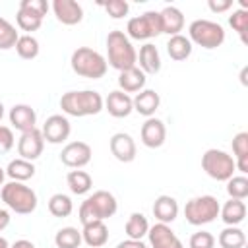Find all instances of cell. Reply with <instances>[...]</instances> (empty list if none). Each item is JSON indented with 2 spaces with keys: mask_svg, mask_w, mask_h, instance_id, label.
<instances>
[{
  "mask_svg": "<svg viewBox=\"0 0 248 248\" xmlns=\"http://www.w3.org/2000/svg\"><path fill=\"white\" fill-rule=\"evenodd\" d=\"M105 99L99 91L93 89H81V91H68L60 97V108L64 114L70 116H93L103 110Z\"/></svg>",
  "mask_w": 248,
  "mask_h": 248,
  "instance_id": "6da1fadb",
  "label": "cell"
},
{
  "mask_svg": "<svg viewBox=\"0 0 248 248\" xmlns=\"http://www.w3.org/2000/svg\"><path fill=\"white\" fill-rule=\"evenodd\" d=\"M107 64L122 72L138 66V52L124 31L114 29L107 35Z\"/></svg>",
  "mask_w": 248,
  "mask_h": 248,
  "instance_id": "7a4b0ae2",
  "label": "cell"
},
{
  "mask_svg": "<svg viewBox=\"0 0 248 248\" xmlns=\"http://www.w3.org/2000/svg\"><path fill=\"white\" fill-rule=\"evenodd\" d=\"M118 209L116 198L107 190H97L91 196H87L79 205V221L81 225L93 223V221H105L112 217Z\"/></svg>",
  "mask_w": 248,
  "mask_h": 248,
  "instance_id": "3957f363",
  "label": "cell"
},
{
  "mask_svg": "<svg viewBox=\"0 0 248 248\" xmlns=\"http://www.w3.org/2000/svg\"><path fill=\"white\" fill-rule=\"evenodd\" d=\"M70 66H72V70H74L78 76L89 78V79H99V78H103V76L107 74V68H108L107 58H105L101 52H97V50H93V48H89V46H79V48H76V50L72 52Z\"/></svg>",
  "mask_w": 248,
  "mask_h": 248,
  "instance_id": "277c9868",
  "label": "cell"
},
{
  "mask_svg": "<svg viewBox=\"0 0 248 248\" xmlns=\"http://www.w3.org/2000/svg\"><path fill=\"white\" fill-rule=\"evenodd\" d=\"M0 196H2V202L19 215H29L37 209V194L33 188L25 186L23 182L10 180L8 184L2 186Z\"/></svg>",
  "mask_w": 248,
  "mask_h": 248,
  "instance_id": "5b68a950",
  "label": "cell"
},
{
  "mask_svg": "<svg viewBox=\"0 0 248 248\" xmlns=\"http://www.w3.org/2000/svg\"><path fill=\"white\" fill-rule=\"evenodd\" d=\"M188 39L192 45L211 50L225 43V29L221 23L211 19H194L188 25Z\"/></svg>",
  "mask_w": 248,
  "mask_h": 248,
  "instance_id": "8992f818",
  "label": "cell"
},
{
  "mask_svg": "<svg viewBox=\"0 0 248 248\" xmlns=\"http://www.w3.org/2000/svg\"><path fill=\"white\" fill-rule=\"evenodd\" d=\"M219 209L221 203L217 202L215 196H196L192 200L186 202L184 205V217L190 225L200 227V225H207L211 221H215L219 217Z\"/></svg>",
  "mask_w": 248,
  "mask_h": 248,
  "instance_id": "52a82bcc",
  "label": "cell"
},
{
  "mask_svg": "<svg viewBox=\"0 0 248 248\" xmlns=\"http://www.w3.org/2000/svg\"><path fill=\"white\" fill-rule=\"evenodd\" d=\"M202 169L207 176H211L217 182H227L231 176H234V159L223 149H207L202 155Z\"/></svg>",
  "mask_w": 248,
  "mask_h": 248,
  "instance_id": "ba28073f",
  "label": "cell"
},
{
  "mask_svg": "<svg viewBox=\"0 0 248 248\" xmlns=\"http://www.w3.org/2000/svg\"><path fill=\"white\" fill-rule=\"evenodd\" d=\"M161 16L159 12H143L141 16L130 17L128 25H126V37L128 39H136V41H147L151 37L161 35Z\"/></svg>",
  "mask_w": 248,
  "mask_h": 248,
  "instance_id": "9c48e42d",
  "label": "cell"
},
{
  "mask_svg": "<svg viewBox=\"0 0 248 248\" xmlns=\"http://www.w3.org/2000/svg\"><path fill=\"white\" fill-rule=\"evenodd\" d=\"M70 132H72V126H70V120L64 116V114H50L43 128H41V134L45 138V141L48 143H64L68 138H70Z\"/></svg>",
  "mask_w": 248,
  "mask_h": 248,
  "instance_id": "30bf717a",
  "label": "cell"
},
{
  "mask_svg": "<svg viewBox=\"0 0 248 248\" xmlns=\"http://www.w3.org/2000/svg\"><path fill=\"white\" fill-rule=\"evenodd\" d=\"M91 145L85 141H70L60 151V161L70 169H83L91 161Z\"/></svg>",
  "mask_w": 248,
  "mask_h": 248,
  "instance_id": "8fae6325",
  "label": "cell"
},
{
  "mask_svg": "<svg viewBox=\"0 0 248 248\" xmlns=\"http://www.w3.org/2000/svg\"><path fill=\"white\" fill-rule=\"evenodd\" d=\"M43 149H45V138H43V134H41L39 128H33L29 132H23L19 136V140H17V153L25 161H31L33 163L35 159L41 157Z\"/></svg>",
  "mask_w": 248,
  "mask_h": 248,
  "instance_id": "7c38bea8",
  "label": "cell"
},
{
  "mask_svg": "<svg viewBox=\"0 0 248 248\" xmlns=\"http://www.w3.org/2000/svg\"><path fill=\"white\" fill-rule=\"evenodd\" d=\"M140 138H141V143L149 149H157L165 143L167 140V128H165V122L151 116L147 118L143 124H141V130H140Z\"/></svg>",
  "mask_w": 248,
  "mask_h": 248,
  "instance_id": "4fadbf2b",
  "label": "cell"
},
{
  "mask_svg": "<svg viewBox=\"0 0 248 248\" xmlns=\"http://www.w3.org/2000/svg\"><path fill=\"white\" fill-rule=\"evenodd\" d=\"M147 238H149L151 248H184L182 240L165 223H155L153 227H149Z\"/></svg>",
  "mask_w": 248,
  "mask_h": 248,
  "instance_id": "5bb4252c",
  "label": "cell"
},
{
  "mask_svg": "<svg viewBox=\"0 0 248 248\" xmlns=\"http://www.w3.org/2000/svg\"><path fill=\"white\" fill-rule=\"evenodd\" d=\"M108 147H110V153L114 155V159L120 163H132L136 159V153H138L134 138L126 132H116L110 138Z\"/></svg>",
  "mask_w": 248,
  "mask_h": 248,
  "instance_id": "9a60e30c",
  "label": "cell"
},
{
  "mask_svg": "<svg viewBox=\"0 0 248 248\" xmlns=\"http://www.w3.org/2000/svg\"><path fill=\"white\" fill-rule=\"evenodd\" d=\"M103 108H105L110 116H114V118H126V116L134 110L132 97H130L128 93L120 91V89H114V91H110V93L107 95Z\"/></svg>",
  "mask_w": 248,
  "mask_h": 248,
  "instance_id": "2e32d148",
  "label": "cell"
},
{
  "mask_svg": "<svg viewBox=\"0 0 248 248\" xmlns=\"http://www.w3.org/2000/svg\"><path fill=\"white\" fill-rule=\"evenodd\" d=\"M52 12L56 19L64 25H78L83 19V8L76 0H54Z\"/></svg>",
  "mask_w": 248,
  "mask_h": 248,
  "instance_id": "e0dca14e",
  "label": "cell"
},
{
  "mask_svg": "<svg viewBox=\"0 0 248 248\" xmlns=\"http://www.w3.org/2000/svg\"><path fill=\"white\" fill-rule=\"evenodd\" d=\"M8 118H10V124L16 130H19L21 134L37 128V112H35V108L29 107V105H23V103L21 105H14L10 108Z\"/></svg>",
  "mask_w": 248,
  "mask_h": 248,
  "instance_id": "ac0fdd59",
  "label": "cell"
},
{
  "mask_svg": "<svg viewBox=\"0 0 248 248\" xmlns=\"http://www.w3.org/2000/svg\"><path fill=\"white\" fill-rule=\"evenodd\" d=\"M132 105H134V110L136 112H140L145 118H151L155 114V110L159 108V105H161V97L153 89H141L132 99Z\"/></svg>",
  "mask_w": 248,
  "mask_h": 248,
  "instance_id": "d6986e66",
  "label": "cell"
},
{
  "mask_svg": "<svg viewBox=\"0 0 248 248\" xmlns=\"http://www.w3.org/2000/svg\"><path fill=\"white\" fill-rule=\"evenodd\" d=\"M145 81L147 78L138 66L118 72V87L124 93H140L145 87Z\"/></svg>",
  "mask_w": 248,
  "mask_h": 248,
  "instance_id": "ffe728a7",
  "label": "cell"
},
{
  "mask_svg": "<svg viewBox=\"0 0 248 248\" xmlns=\"http://www.w3.org/2000/svg\"><path fill=\"white\" fill-rule=\"evenodd\" d=\"M153 215H155V219L159 223H165V225L172 223L178 217V202L172 196H167V194L155 198V202H153Z\"/></svg>",
  "mask_w": 248,
  "mask_h": 248,
  "instance_id": "44dd1931",
  "label": "cell"
},
{
  "mask_svg": "<svg viewBox=\"0 0 248 248\" xmlns=\"http://www.w3.org/2000/svg\"><path fill=\"white\" fill-rule=\"evenodd\" d=\"M138 68L147 76V74H159L161 70V56L159 50L153 43H145L143 46H140L138 52Z\"/></svg>",
  "mask_w": 248,
  "mask_h": 248,
  "instance_id": "7402d4cb",
  "label": "cell"
},
{
  "mask_svg": "<svg viewBox=\"0 0 248 248\" xmlns=\"http://www.w3.org/2000/svg\"><path fill=\"white\" fill-rule=\"evenodd\" d=\"M219 215H221V219H223V223H225L227 227H238V225L244 221V217H246V203H244L242 200H232V198H229V200L221 205Z\"/></svg>",
  "mask_w": 248,
  "mask_h": 248,
  "instance_id": "603a6c76",
  "label": "cell"
},
{
  "mask_svg": "<svg viewBox=\"0 0 248 248\" xmlns=\"http://www.w3.org/2000/svg\"><path fill=\"white\" fill-rule=\"evenodd\" d=\"M161 16V29L163 33L174 37V35H180V31L184 29V16L182 12L176 8V6H167L159 12Z\"/></svg>",
  "mask_w": 248,
  "mask_h": 248,
  "instance_id": "cb8c5ba5",
  "label": "cell"
},
{
  "mask_svg": "<svg viewBox=\"0 0 248 248\" xmlns=\"http://www.w3.org/2000/svg\"><path fill=\"white\" fill-rule=\"evenodd\" d=\"M81 240H83L87 246H91V248H101V246H105L107 240H108V229H107L105 221H93V223L83 225Z\"/></svg>",
  "mask_w": 248,
  "mask_h": 248,
  "instance_id": "d4e9b609",
  "label": "cell"
},
{
  "mask_svg": "<svg viewBox=\"0 0 248 248\" xmlns=\"http://www.w3.org/2000/svg\"><path fill=\"white\" fill-rule=\"evenodd\" d=\"M232 159H234V167L236 170H240L242 174L248 172V132H238L232 138Z\"/></svg>",
  "mask_w": 248,
  "mask_h": 248,
  "instance_id": "484cf974",
  "label": "cell"
},
{
  "mask_svg": "<svg viewBox=\"0 0 248 248\" xmlns=\"http://www.w3.org/2000/svg\"><path fill=\"white\" fill-rule=\"evenodd\" d=\"M6 176H10L16 182H25V180H29V178L35 176V165L31 161H25V159L17 157V159H14V161L8 163Z\"/></svg>",
  "mask_w": 248,
  "mask_h": 248,
  "instance_id": "4316f807",
  "label": "cell"
},
{
  "mask_svg": "<svg viewBox=\"0 0 248 248\" xmlns=\"http://www.w3.org/2000/svg\"><path fill=\"white\" fill-rule=\"evenodd\" d=\"M192 48H194V46H192L190 39L184 37L182 33L170 37L169 43H167V52H169V56H170L172 60H176V62L186 60V58L192 54Z\"/></svg>",
  "mask_w": 248,
  "mask_h": 248,
  "instance_id": "83f0119b",
  "label": "cell"
},
{
  "mask_svg": "<svg viewBox=\"0 0 248 248\" xmlns=\"http://www.w3.org/2000/svg\"><path fill=\"white\" fill-rule=\"evenodd\" d=\"M66 182H68V188L72 194H78V196H83L91 190L93 186V178L89 172L81 170V169H76V170H70L68 176H66Z\"/></svg>",
  "mask_w": 248,
  "mask_h": 248,
  "instance_id": "f1b7e54d",
  "label": "cell"
},
{
  "mask_svg": "<svg viewBox=\"0 0 248 248\" xmlns=\"http://www.w3.org/2000/svg\"><path fill=\"white\" fill-rule=\"evenodd\" d=\"M124 231H126V236H128V238H132V240H141L143 236H147L149 221H147V217H145L143 213L134 211V213L128 217Z\"/></svg>",
  "mask_w": 248,
  "mask_h": 248,
  "instance_id": "f546056e",
  "label": "cell"
},
{
  "mask_svg": "<svg viewBox=\"0 0 248 248\" xmlns=\"http://www.w3.org/2000/svg\"><path fill=\"white\" fill-rule=\"evenodd\" d=\"M219 246L221 248H244L246 234L240 227H225L219 232Z\"/></svg>",
  "mask_w": 248,
  "mask_h": 248,
  "instance_id": "4dcf8cb0",
  "label": "cell"
},
{
  "mask_svg": "<svg viewBox=\"0 0 248 248\" xmlns=\"http://www.w3.org/2000/svg\"><path fill=\"white\" fill-rule=\"evenodd\" d=\"M81 242V231H78L76 227H62L54 234L56 248H79Z\"/></svg>",
  "mask_w": 248,
  "mask_h": 248,
  "instance_id": "1f68e13d",
  "label": "cell"
},
{
  "mask_svg": "<svg viewBox=\"0 0 248 248\" xmlns=\"http://www.w3.org/2000/svg\"><path fill=\"white\" fill-rule=\"evenodd\" d=\"M48 211H50L54 217L64 219V217L72 215V211H74V202H72V198L66 196V194H52L50 200H48Z\"/></svg>",
  "mask_w": 248,
  "mask_h": 248,
  "instance_id": "d6a6232c",
  "label": "cell"
},
{
  "mask_svg": "<svg viewBox=\"0 0 248 248\" xmlns=\"http://www.w3.org/2000/svg\"><path fill=\"white\" fill-rule=\"evenodd\" d=\"M39 50H41V46H39V41L33 37V35H19V39H17V43H16V52L23 58V60H33V58H37L39 56Z\"/></svg>",
  "mask_w": 248,
  "mask_h": 248,
  "instance_id": "836d02e7",
  "label": "cell"
},
{
  "mask_svg": "<svg viewBox=\"0 0 248 248\" xmlns=\"http://www.w3.org/2000/svg\"><path fill=\"white\" fill-rule=\"evenodd\" d=\"M227 194L232 200H246L248 198V178L244 174H234L227 180Z\"/></svg>",
  "mask_w": 248,
  "mask_h": 248,
  "instance_id": "e575fe53",
  "label": "cell"
},
{
  "mask_svg": "<svg viewBox=\"0 0 248 248\" xmlns=\"http://www.w3.org/2000/svg\"><path fill=\"white\" fill-rule=\"evenodd\" d=\"M17 39H19V35L16 31V27L6 17H0V50L14 48Z\"/></svg>",
  "mask_w": 248,
  "mask_h": 248,
  "instance_id": "d590c367",
  "label": "cell"
},
{
  "mask_svg": "<svg viewBox=\"0 0 248 248\" xmlns=\"http://www.w3.org/2000/svg\"><path fill=\"white\" fill-rule=\"evenodd\" d=\"M16 21H17V27L21 31H27V35H31V31H37L43 25V17H39L27 10H21V8H17Z\"/></svg>",
  "mask_w": 248,
  "mask_h": 248,
  "instance_id": "8d00e7d4",
  "label": "cell"
},
{
  "mask_svg": "<svg viewBox=\"0 0 248 248\" xmlns=\"http://www.w3.org/2000/svg\"><path fill=\"white\" fill-rule=\"evenodd\" d=\"M229 25L240 35V39H242V43H248V39H246V31H248V10H234L232 12V16L229 17Z\"/></svg>",
  "mask_w": 248,
  "mask_h": 248,
  "instance_id": "74e56055",
  "label": "cell"
},
{
  "mask_svg": "<svg viewBox=\"0 0 248 248\" xmlns=\"http://www.w3.org/2000/svg\"><path fill=\"white\" fill-rule=\"evenodd\" d=\"M101 6L112 19H120L130 12V4L126 0H108V2H101Z\"/></svg>",
  "mask_w": 248,
  "mask_h": 248,
  "instance_id": "f35d334b",
  "label": "cell"
},
{
  "mask_svg": "<svg viewBox=\"0 0 248 248\" xmlns=\"http://www.w3.org/2000/svg\"><path fill=\"white\" fill-rule=\"evenodd\" d=\"M215 236L207 231H198L190 236V248H213Z\"/></svg>",
  "mask_w": 248,
  "mask_h": 248,
  "instance_id": "ab89813d",
  "label": "cell"
},
{
  "mask_svg": "<svg viewBox=\"0 0 248 248\" xmlns=\"http://www.w3.org/2000/svg\"><path fill=\"white\" fill-rule=\"evenodd\" d=\"M19 8L21 10H27V12H31V14L39 16V17H43V19H45V16L48 12L46 0H21L19 2Z\"/></svg>",
  "mask_w": 248,
  "mask_h": 248,
  "instance_id": "60d3db41",
  "label": "cell"
},
{
  "mask_svg": "<svg viewBox=\"0 0 248 248\" xmlns=\"http://www.w3.org/2000/svg\"><path fill=\"white\" fill-rule=\"evenodd\" d=\"M16 140H14V132L10 126H2L0 124V153H6L14 147Z\"/></svg>",
  "mask_w": 248,
  "mask_h": 248,
  "instance_id": "b9f144b4",
  "label": "cell"
},
{
  "mask_svg": "<svg viewBox=\"0 0 248 248\" xmlns=\"http://www.w3.org/2000/svg\"><path fill=\"white\" fill-rule=\"evenodd\" d=\"M231 6H232V0H209L207 2V8L211 12H215V14H221V12L231 10Z\"/></svg>",
  "mask_w": 248,
  "mask_h": 248,
  "instance_id": "7bdbcfd3",
  "label": "cell"
},
{
  "mask_svg": "<svg viewBox=\"0 0 248 248\" xmlns=\"http://www.w3.org/2000/svg\"><path fill=\"white\" fill-rule=\"evenodd\" d=\"M116 248H147L143 240H132V238H126L122 242H118Z\"/></svg>",
  "mask_w": 248,
  "mask_h": 248,
  "instance_id": "ee69618b",
  "label": "cell"
},
{
  "mask_svg": "<svg viewBox=\"0 0 248 248\" xmlns=\"http://www.w3.org/2000/svg\"><path fill=\"white\" fill-rule=\"evenodd\" d=\"M10 219H12L10 217V211L8 209H0V232L10 225Z\"/></svg>",
  "mask_w": 248,
  "mask_h": 248,
  "instance_id": "f6af8a7d",
  "label": "cell"
},
{
  "mask_svg": "<svg viewBox=\"0 0 248 248\" xmlns=\"http://www.w3.org/2000/svg\"><path fill=\"white\" fill-rule=\"evenodd\" d=\"M10 248H37L31 240H25V238H21V240H16L14 244H10Z\"/></svg>",
  "mask_w": 248,
  "mask_h": 248,
  "instance_id": "bcb514c9",
  "label": "cell"
},
{
  "mask_svg": "<svg viewBox=\"0 0 248 248\" xmlns=\"http://www.w3.org/2000/svg\"><path fill=\"white\" fill-rule=\"evenodd\" d=\"M4 178H6V169L0 167V188L4 186Z\"/></svg>",
  "mask_w": 248,
  "mask_h": 248,
  "instance_id": "7dc6e473",
  "label": "cell"
},
{
  "mask_svg": "<svg viewBox=\"0 0 248 248\" xmlns=\"http://www.w3.org/2000/svg\"><path fill=\"white\" fill-rule=\"evenodd\" d=\"M0 248H10V242L4 236H0Z\"/></svg>",
  "mask_w": 248,
  "mask_h": 248,
  "instance_id": "c3c4849f",
  "label": "cell"
},
{
  "mask_svg": "<svg viewBox=\"0 0 248 248\" xmlns=\"http://www.w3.org/2000/svg\"><path fill=\"white\" fill-rule=\"evenodd\" d=\"M2 116H4V105H2V101H0V120H2Z\"/></svg>",
  "mask_w": 248,
  "mask_h": 248,
  "instance_id": "681fc988",
  "label": "cell"
}]
</instances>
